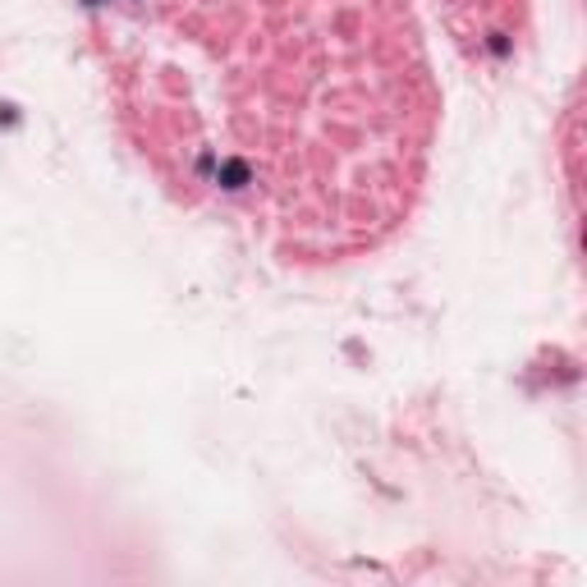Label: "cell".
I'll return each mask as SVG.
<instances>
[{"label":"cell","mask_w":587,"mask_h":587,"mask_svg":"<svg viewBox=\"0 0 587 587\" xmlns=\"http://www.w3.org/2000/svg\"><path fill=\"white\" fill-rule=\"evenodd\" d=\"M124 106L170 184L298 257L409 216L436 115L404 0H152Z\"/></svg>","instance_id":"obj_1"}]
</instances>
